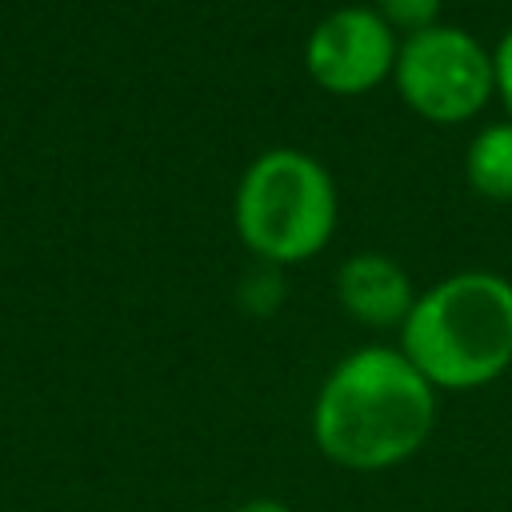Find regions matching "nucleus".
Returning <instances> with one entry per match:
<instances>
[{"label":"nucleus","instance_id":"obj_1","mask_svg":"<svg viewBox=\"0 0 512 512\" xmlns=\"http://www.w3.org/2000/svg\"><path fill=\"white\" fill-rule=\"evenodd\" d=\"M436 396L396 344L352 348L316 388L312 444L344 472L400 468L428 444Z\"/></svg>","mask_w":512,"mask_h":512},{"label":"nucleus","instance_id":"obj_7","mask_svg":"<svg viewBox=\"0 0 512 512\" xmlns=\"http://www.w3.org/2000/svg\"><path fill=\"white\" fill-rule=\"evenodd\" d=\"M464 180L476 196L512 204V120H492L468 140Z\"/></svg>","mask_w":512,"mask_h":512},{"label":"nucleus","instance_id":"obj_9","mask_svg":"<svg viewBox=\"0 0 512 512\" xmlns=\"http://www.w3.org/2000/svg\"><path fill=\"white\" fill-rule=\"evenodd\" d=\"M440 8H444V0H372V12L396 36H412V32L440 24Z\"/></svg>","mask_w":512,"mask_h":512},{"label":"nucleus","instance_id":"obj_3","mask_svg":"<svg viewBox=\"0 0 512 512\" xmlns=\"http://www.w3.org/2000/svg\"><path fill=\"white\" fill-rule=\"evenodd\" d=\"M340 220V192L320 156L276 144L248 160L232 192V224L252 260L296 268L320 256Z\"/></svg>","mask_w":512,"mask_h":512},{"label":"nucleus","instance_id":"obj_8","mask_svg":"<svg viewBox=\"0 0 512 512\" xmlns=\"http://www.w3.org/2000/svg\"><path fill=\"white\" fill-rule=\"evenodd\" d=\"M284 296H288L284 268L252 260V264L240 272V284H236V304H240L248 316H272V312L284 304Z\"/></svg>","mask_w":512,"mask_h":512},{"label":"nucleus","instance_id":"obj_10","mask_svg":"<svg viewBox=\"0 0 512 512\" xmlns=\"http://www.w3.org/2000/svg\"><path fill=\"white\" fill-rule=\"evenodd\" d=\"M492 72H496V100L504 108V120H512V24L492 44Z\"/></svg>","mask_w":512,"mask_h":512},{"label":"nucleus","instance_id":"obj_5","mask_svg":"<svg viewBox=\"0 0 512 512\" xmlns=\"http://www.w3.org/2000/svg\"><path fill=\"white\" fill-rule=\"evenodd\" d=\"M400 36L372 12V4H344L320 16L304 40V72L328 96H368L392 84Z\"/></svg>","mask_w":512,"mask_h":512},{"label":"nucleus","instance_id":"obj_6","mask_svg":"<svg viewBox=\"0 0 512 512\" xmlns=\"http://www.w3.org/2000/svg\"><path fill=\"white\" fill-rule=\"evenodd\" d=\"M332 292H336L340 312L372 332H400V324L408 320L416 304V284L408 268L396 256L376 252V248L344 256L336 264Z\"/></svg>","mask_w":512,"mask_h":512},{"label":"nucleus","instance_id":"obj_4","mask_svg":"<svg viewBox=\"0 0 512 512\" xmlns=\"http://www.w3.org/2000/svg\"><path fill=\"white\" fill-rule=\"evenodd\" d=\"M392 88L424 124H468L496 100L492 48L464 24L440 20L424 32L400 36Z\"/></svg>","mask_w":512,"mask_h":512},{"label":"nucleus","instance_id":"obj_11","mask_svg":"<svg viewBox=\"0 0 512 512\" xmlns=\"http://www.w3.org/2000/svg\"><path fill=\"white\" fill-rule=\"evenodd\" d=\"M232 512H292V508L284 500H276V496H252V500L236 504Z\"/></svg>","mask_w":512,"mask_h":512},{"label":"nucleus","instance_id":"obj_2","mask_svg":"<svg viewBox=\"0 0 512 512\" xmlns=\"http://www.w3.org/2000/svg\"><path fill=\"white\" fill-rule=\"evenodd\" d=\"M396 348L436 392H476L512 368V280L460 268L416 292Z\"/></svg>","mask_w":512,"mask_h":512}]
</instances>
